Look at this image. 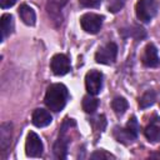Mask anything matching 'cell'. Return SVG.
I'll return each mask as SVG.
<instances>
[{
  "label": "cell",
  "instance_id": "obj_16",
  "mask_svg": "<svg viewBox=\"0 0 160 160\" xmlns=\"http://www.w3.org/2000/svg\"><path fill=\"white\" fill-rule=\"evenodd\" d=\"M98 105H99V100L96 98H94L91 94L82 98V110L85 112H88V114L95 112V110L98 109Z\"/></svg>",
  "mask_w": 160,
  "mask_h": 160
},
{
  "label": "cell",
  "instance_id": "obj_6",
  "mask_svg": "<svg viewBox=\"0 0 160 160\" xmlns=\"http://www.w3.org/2000/svg\"><path fill=\"white\" fill-rule=\"evenodd\" d=\"M44 146L42 142L39 138V135L34 131H30L26 136V141H25V152L28 156L30 158H38L42 154Z\"/></svg>",
  "mask_w": 160,
  "mask_h": 160
},
{
  "label": "cell",
  "instance_id": "obj_21",
  "mask_svg": "<svg viewBox=\"0 0 160 160\" xmlns=\"http://www.w3.org/2000/svg\"><path fill=\"white\" fill-rule=\"evenodd\" d=\"M79 2L84 8H98L101 0H79Z\"/></svg>",
  "mask_w": 160,
  "mask_h": 160
},
{
  "label": "cell",
  "instance_id": "obj_11",
  "mask_svg": "<svg viewBox=\"0 0 160 160\" xmlns=\"http://www.w3.org/2000/svg\"><path fill=\"white\" fill-rule=\"evenodd\" d=\"M11 129L12 125L10 122H2L0 126V148L1 151H6L11 142Z\"/></svg>",
  "mask_w": 160,
  "mask_h": 160
},
{
  "label": "cell",
  "instance_id": "obj_12",
  "mask_svg": "<svg viewBox=\"0 0 160 160\" xmlns=\"http://www.w3.org/2000/svg\"><path fill=\"white\" fill-rule=\"evenodd\" d=\"M66 151H68V139L65 136V130L61 129V134L54 145V152L56 158L64 159L66 156Z\"/></svg>",
  "mask_w": 160,
  "mask_h": 160
},
{
  "label": "cell",
  "instance_id": "obj_7",
  "mask_svg": "<svg viewBox=\"0 0 160 160\" xmlns=\"http://www.w3.org/2000/svg\"><path fill=\"white\" fill-rule=\"evenodd\" d=\"M85 86L89 94H99L102 88V74L98 70H90L85 76Z\"/></svg>",
  "mask_w": 160,
  "mask_h": 160
},
{
  "label": "cell",
  "instance_id": "obj_20",
  "mask_svg": "<svg viewBox=\"0 0 160 160\" xmlns=\"http://www.w3.org/2000/svg\"><path fill=\"white\" fill-rule=\"evenodd\" d=\"M91 159H114V156L109 152H105L104 150H98L91 155Z\"/></svg>",
  "mask_w": 160,
  "mask_h": 160
},
{
  "label": "cell",
  "instance_id": "obj_19",
  "mask_svg": "<svg viewBox=\"0 0 160 160\" xmlns=\"http://www.w3.org/2000/svg\"><path fill=\"white\" fill-rule=\"evenodd\" d=\"M122 6H124V0H111V2L109 4V10L111 12H118Z\"/></svg>",
  "mask_w": 160,
  "mask_h": 160
},
{
  "label": "cell",
  "instance_id": "obj_2",
  "mask_svg": "<svg viewBox=\"0 0 160 160\" xmlns=\"http://www.w3.org/2000/svg\"><path fill=\"white\" fill-rule=\"evenodd\" d=\"M158 5L155 0H139L135 5L136 18L142 22H149L156 14Z\"/></svg>",
  "mask_w": 160,
  "mask_h": 160
},
{
  "label": "cell",
  "instance_id": "obj_3",
  "mask_svg": "<svg viewBox=\"0 0 160 160\" xmlns=\"http://www.w3.org/2000/svg\"><path fill=\"white\" fill-rule=\"evenodd\" d=\"M138 130H139V125L135 118H131V120L126 124V126L124 129H115L114 135L118 141L124 142V144H129L132 142L136 136H138Z\"/></svg>",
  "mask_w": 160,
  "mask_h": 160
},
{
  "label": "cell",
  "instance_id": "obj_13",
  "mask_svg": "<svg viewBox=\"0 0 160 160\" xmlns=\"http://www.w3.org/2000/svg\"><path fill=\"white\" fill-rule=\"evenodd\" d=\"M19 15H20V19L22 20L24 24L26 25H34L35 24V20H36V16H35V11L26 4H22L20 8H19Z\"/></svg>",
  "mask_w": 160,
  "mask_h": 160
},
{
  "label": "cell",
  "instance_id": "obj_10",
  "mask_svg": "<svg viewBox=\"0 0 160 160\" xmlns=\"http://www.w3.org/2000/svg\"><path fill=\"white\" fill-rule=\"evenodd\" d=\"M31 121H32V124L35 126L44 128V126H48L52 121V118H51V115H50V112L48 110H45V109H36L32 112Z\"/></svg>",
  "mask_w": 160,
  "mask_h": 160
},
{
  "label": "cell",
  "instance_id": "obj_9",
  "mask_svg": "<svg viewBox=\"0 0 160 160\" xmlns=\"http://www.w3.org/2000/svg\"><path fill=\"white\" fill-rule=\"evenodd\" d=\"M141 61L148 68H156L160 65V58L158 55V49L154 44H148L144 49Z\"/></svg>",
  "mask_w": 160,
  "mask_h": 160
},
{
  "label": "cell",
  "instance_id": "obj_5",
  "mask_svg": "<svg viewBox=\"0 0 160 160\" xmlns=\"http://www.w3.org/2000/svg\"><path fill=\"white\" fill-rule=\"evenodd\" d=\"M118 54V46L114 42H108L102 48H100L95 54V61L99 64L110 65L115 61Z\"/></svg>",
  "mask_w": 160,
  "mask_h": 160
},
{
  "label": "cell",
  "instance_id": "obj_15",
  "mask_svg": "<svg viewBox=\"0 0 160 160\" xmlns=\"http://www.w3.org/2000/svg\"><path fill=\"white\" fill-rule=\"evenodd\" d=\"M144 134L146 136V139L151 142H156L160 140V126L155 122H151L150 125H148L144 130Z\"/></svg>",
  "mask_w": 160,
  "mask_h": 160
},
{
  "label": "cell",
  "instance_id": "obj_17",
  "mask_svg": "<svg viewBox=\"0 0 160 160\" xmlns=\"http://www.w3.org/2000/svg\"><path fill=\"white\" fill-rule=\"evenodd\" d=\"M155 92L152 90H148L146 92H144L140 98H139V106L141 109H146L149 106H151L154 102H155Z\"/></svg>",
  "mask_w": 160,
  "mask_h": 160
},
{
  "label": "cell",
  "instance_id": "obj_14",
  "mask_svg": "<svg viewBox=\"0 0 160 160\" xmlns=\"http://www.w3.org/2000/svg\"><path fill=\"white\" fill-rule=\"evenodd\" d=\"M14 30V20L10 14L1 16V41H4Z\"/></svg>",
  "mask_w": 160,
  "mask_h": 160
},
{
  "label": "cell",
  "instance_id": "obj_23",
  "mask_svg": "<svg viewBox=\"0 0 160 160\" xmlns=\"http://www.w3.org/2000/svg\"><path fill=\"white\" fill-rule=\"evenodd\" d=\"M159 156H160V149H159Z\"/></svg>",
  "mask_w": 160,
  "mask_h": 160
},
{
  "label": "cell",
  "instance_id": "obj_8",
  "mask_svg": "<svg viewBox=\"0 0 160 160\" xmlns=\"http://www.w3.org/2000/svg\"><path fill=\"white\" fill-rule=\"evenodd\" d=\"M50 68L55 75L58 76L65 75L70 71V60L64 54H56L52 56L50 61Z\"/></svg>",
  "mask_w": 160,
  "mask_h": 160
},
{
  "label": "cell",
  "instance_id": "obj_22",
  "mask_svg": "<svg viewBox=\"0 0 160 160\" xmlns=\"http://www.w3.org/2000/svg\"><path fill=\"white\" fill-rule=\"evenodd\" d=\"M15 2H16V0H0V6L2 9H6V8L12 6Z\"/></svg>",
  "mask_w": 160,
  "mask_h": 160
},
{
  "label": "cell",
  "instance_id": "obj_18",
  "mask_svg": "<svg viewBox=\"0 0 160 160\" xmlns=\"http://www.w3.org/2000/svg\"><path fill=\"white\" fill-rule=\"evenodd\" d=\"M111 108L116 115H122L128 109V101L124 98L118 96L111 101Z\"/></svg>",
  "mask_w": 160,
  "mask_h": 160
},
{
  "label": "cell",
  "instance_id": "obj_4",
  "mask_svg": "<svg viewBox=\"0 0 160 160\" xmlns=\"http://www.w3.org/2000/svg\"><path fill=\"white\" fill-rule=\"evenodd\" d=\"M102 20L104 16L98 15V14H92V12H88L84 14L80 19V25L82 28V30H85L89 34H96L102 25Z\"/></svg>",
  "mask_w": 160,
  "mask_h": 160
},
{
  "label": "cell",
  "instance_id": "obj_1",
  "mask_svg": "<svg viewBox=\"0 0 160 160\" xmlns=\"http://www.w3.org/2000/svg\"><path fill=\"white\" fill-rule=\"evenodd\" d=\"M66 100H68V89L65 85L52 84L48 88L45 94V104L50 110L55 112L61 111L66 104Z\"/></svg>",
  "mask_w": 160,
  "mask_h": 160
}]
</instances>
